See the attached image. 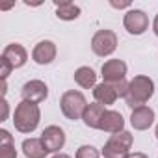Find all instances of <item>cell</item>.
<instances>
[{
    "instance_id": "cell-4",
    "label": "cell",
    "mask_w": 158,
    "mask_h": 158,
    "mask_svg": "<svg viewBox=\"0 0 158 158\" xmlns=\"http://www.w3.org/2000/svg\"><path fill=\"white\" fill-rule=\"evenodd\" d=\"M132 143H134V138L127 130L112 134L110 139L102 147V154H104V158H127L130 154Z\"/></svg>"
},
{
    "instance_id": "cell-7",
    "label": "cell",
    "mask_w": 158,
    "mask_h": 158,
    "mask_svg": "<svg viewBox=\"0 0 158 158\" xmlns=\"http://www.w3.org/2000/svg\"><path fill=\"white\" fill-rule=\"evenodd\" d=\"M21 97L23 101L26 102H34V104H39L43 102L47 97H48V88L43 80H30L23 86L21 89Z\"/></svg>"
},
{
    "instance_id": "cell-3",
    "label": "cell",
    "mask_w": 158,
    "mask_h": 158,
    "mask_svg": "<svg viewBox=\"0 0 158 158\" xmlns=\"http://www.w3.org/2000/svg\"><path fill=\"white\" fill-rule=\"evenodd\" d=\"M60 108L61 114L69 119V121H76V119H82L86 108H88V101L80 91H65L60 99Z\"/></svg>"
},
{
    "instance_id": "cell-8",
    "label": "cell",
    "mask_w": 158,
    "mask_h": 158,
    "mask_svg": "<svg viewBox=\"0 0 158 158\" xmlns=\"http://www.w3.org/2000/svg\"><path fill=\"white\" fill-rule=\"evenodd\" d=\"M101 74L104 78V82L117 84V82L125 80V76H127V63L123 60H108L102 63Z\"/></svg>"
},
{
    "instance_id": "cell-21",
    "label": "cell",
    "mask_w": 158,
    "mask_h": 158,
    "mask_svg": "<svg viewBox=\"0 0 158 158\" xmlns=\"http://www.w3.org/2000/svg\"><path fill=\"white\" fill-rule=\"evenodd\" d=\"M11 71H13V65L6 58H0V74H2V80H6Z\"/></svg>"
},
{
    "instance_id": "cell-5",
    "label": "cell",
    "mask_w": 158,
    "mask_h": 158,
    "mask_svg": "<svg viewBox=\"0 0 158 158\" xmlns=\"http://www.w3.org/2000/svg\"><path fill=\"white\" fill-rule=\"evenodd\" d=\"M115 48H117V35L114 30L104 28V30L95 32V35L91 37V50L101 58L114 54Z\"/></svg>"
},
{
    "instance_id": "cell-22",
    "label": "cell",
    "mask_w": 158,
    "mask_h": 158,
    "mask_svg": "<svg viewBox=\"0 0 158 158\" xmlns=\"http://www.w3.org/2000/svg\"><path fill=\"white\" fill-rule=\"evenodd\" d=\"M112 8H117V10H123V8H130V2H110Z\"/></svg>"
},
{
    "instance_id": "cell-27",
    "label": "cell",
    "mask_w": 158,
    "mask_h": 158,
    "mask_svg": "<svg viewBox=\"0 0 158 158\" xmlns=\"http://www.w3.org/2000/svg\"><path fill=\"white\" fill-rule=\"evenodd\" d=\"M154 134H156V139H158V125H156V130H154Z\"/></svg>"
},
{
    "instance_id": "cell-18",
    "label": "cell",
    "mask_w": 158,
    "mask_h": 158,
    "mask_svg": "<svg viewBox=\"0 0 158 158\" xmlns=\"http://www.w3.org/2000/svg\"><path fill=\"white\" fill-rule=\"evenodd\" d=\"M56 17L61 21H74L80 17V8L74 2H56Z\"/></svg>"
},
{
    "instance_id": "cell-1",
    "label": "cell",
    "mask_w": 158,
    "mask_h": 158,
    "mask_svg": "<svg viewBox=\"0 0 158 158\" xmlns=\"http://www.w3.org/2000/svg\"><path fill=\"white\" fill-rule=\"evenodd\" d=\"M154 95V82L152 78L145 76V74H138L128 82V91L125 97L127 106H130L132 110L138 106H143L151 97Z\"/></svg>"
},
{
    "instance_id": "cell-25",
    "label": "cell",
    "mask_w": 158,
    "mask_h": 158,
    "mask_svg": "<svg viewBox=\"0 0 158 158\" xmlns=\"http://www.w3.org/2000/svg\"><path fill=\"white\" fill-rule=\"evenodd\" d=\"M152 30H154V34L158 35V15L154 17V23H152Z\"/></svg>"
},
{
    "instance_id": "cell-14",
    "label": "cell",
    "mask_w": 158,
    "mask_h": 158,
    "mask_svg": "<svg viewBox=\"0 0 158 158\" xmlns=\"http://www.w3.org/2000/svg\"><path fill=\"white\" fill-rule=\"evenodd\" d=\"M93 97H95V102H99L102 106H110V104H114L119 99V93H117V89H115L114 84L102 82V84H97L95 86Z\"/></svg>"
},
{
    "instance_id": "cell-16",
    "label": "cell",
    "mask_w": 158,
    "mask_h": 158,
    "mask_svg": "<svg viewBox=\"0 0 158 158\" xmlns=\"http://www.w3.org/2000/svg\"><path fill=\"white\" fill-rule=\"evenodd\" d=\"M74 82L80 86V88H84V89H95V86H97V74H95V71L91 69V67H78L76 71H74Z\"/></svg>"
},
{
    "instance_id": "cell-10",
    "label": "cell",
    "mask_w": 158,
    "mask_h": 158,
    "mask_svg": "<svg viewBox=\"0 0 158 158\" xmlns=\"http://www.w3.org/2000/svg\"><path fill=\"white\" fill-rule=\"evenodd\" d=\"M56 45L52 43V41H48V39H45V41H39L35 47H34V50H32V60L37 63V65H48V63H52L54 60H56Z\"/></svg>"
},
{
    "instance_id": "cell-11",
    "label": "cell",
    "mask_w": 158,
    "mask_h": 158,
    "mask_svg": "<svg viewBox=\"0 0 158 158\" xmlns=\"http://www.w3.org/2000/svg\"><path fill=\"white\" fill-rule=\"evenodd\" d=\"M154 123V110L149 106H138L132 110L130 114V125L134 127V130H147L151 125Z\"/></svg>"
},
{
    "instance_id": "cell-6",
    "label": "cell",
    "mask_w": 158,
    "mask_h": 158,
    "mask_svg": "<svg viewBox=\"0 0 158 158\" xmlns=\"http://www.w3.org/2000/svg\"><path fill=\"white\" fill-rule=\"evenodd\" d=\"M123 26L132 35H141L149 28V17L141 10H128L123 17Z\"/></svg>"
},
{
    "instance_id": "cell-13",
    "label": "cell",
    "mask_w": 158,
    "mask_h": 158,
    "mask_svg": "<svg viewBox=\"0 0 158 158\" xmlns=\"http://www.w3.org/2000/svg\"><path fill=\"white\" fill-rule=\"evenodd\" d=\"M2 58H6V60L13 65V69H19V67H23V65L28 61V52H26V48H24L23 45H19V43H10V45L2 50Z\"/></svg>"
},
{
    "instance_id": "cell-26",
    "label": "cell",
    "mask_w": 158,
    "mask_h": 158,
    "mask_svg": "<svg viewBox=\"0 0 158 158\" xmlns=\"http://www.w3.org/2000/svg\"><path fill=\"white\" fill-rule=\"evenodd\" d=\"M52 158H71V156H69V154H65V152H56Z\"/></svg>"
},
{
    "instance_id": "cell-24",
    "label": "cell",
    "mask_w": 158,
    "mask_h": 158,
    "mask_svg": "<svg viewBox=\"0 0 158 158\" xmlns=\"http://www.w3.org/2000/svg\"><path fill=\"white\" fill-rule=\"evenodd\" d=\"M127 158H149V156H147L145 152H130Z\"/></svg>"
},
{
    "instance_id": "cell-17",
    "label": "cell",
    "mask_w": 158,
    "mask_h": 158,
    "mask_svg": "<svg viewBox=\"0 0 158 158\" xmlns=\"http://www.w3.org/2000/svg\"><path fill=\"white\" fill-rule=\"evenodd\" d=\"M23 152L26 158H45L48 151L45 149L41 138H28L23 141Z\"/></svg>"
},
{
    "instance_id": "cell-12",
    "label": "cell",
    "mask_w": 158,
    "mask_h": 158,
    "mask_svg": "<svg viewBox=\"0 0 158 158\" xmlns=\"http://www.w3.org/2000/svg\"><path fill=\"white\" fill-rule=\"evenodd\" d=\"M123 128H125L123 115L119 112H115V110H106V114L101 119L99 130L108 132V134H117V132H123Z\"/></svg>"
},
{
    "instance_id": "cell-20",
    "label": "cell",
    "mask_w": 158,
    "mask_h": 158,
    "mask_svg": "<svg viewBox=\"0 0 158 158\" xmlns=\"http://www.w3.org/2000/svg\"><path fill=\"white\" fill-rule=\"evenodd\" d=\"M76 158H101V152L93 145H82L76 151Z\"/></svg>"
},
{
    "instance_id": "cell-19",
    "label": "cell",
    "mask_w": 158,
    "mask_h": 158,
    "mask_svg": "<svg viewBox=\"0 0 158 158\" xmlns=\"http://www.w3.org/2000/svg\"><path fill=\"white\" fill-rule=\"evenodd\" d=\"M0 158H17L13 136L6 128L0 130Z\"/></svg>"
},
{
    "instance_id": "cell-9",
    "label": "cell",
    "mask_w": 158,
    "mask_h": 158,
    "mask_svg": "<svg viewBox=\"0 0 158 158\" xmlns=\"http://www.w3.org/2000/svg\"><path fill=\"white\" fill-rule=\"evenodd\" d=\"M41 141H43V145L48 152H60V149L65 145V132H63V128H60L56 125H50L43 130Z\"/></svg>"
},
{
    "instance_id": "cell-2",
    "label": "cell",
    "mask_w": 158,
    "mask_h": 158,
    "mask_svg": "<svg viewBox=\"0 0 158 158\" xmlns=\"http://www.w3.org/2000/svg\"><path fill=\"white\" fill-rule=\"evenodd\" d=\"M39 119H41V112H39V106L34 102L23 101L17 104V108L13 112V125L23 134L34 132L39 125Z\"/></svg>"
},
{
    "instance_id": "cell-23",
    "label": "cell",
    "mask_w": 158,
    "mask_h": 158,
    "mask_svg": "<svg viewBox=\"0 0 158 158\" xmlns=\"http://www.w3.org/2000/svg\"><path fill=\"white\" fill-rule=\"evenodd\" d=\"M8 102H6V99H2V119L0 121H6V117H8Z\"/></svg>"
},
{
    "instance_id": "cell-15",
    "label": "cell",
    "mask_w": 158,
    "mask_h": 158,
    "mask_svg": "<svg viewBox=\"0 0 158 158\" xmlns=\"http://www.w3.org/2000/svg\"><path fill=\"white\" fill-rule=\"evenodd\" d=\"M104 114H106V110H104L102 104L91 102V104H88V108H86V112H84V115H82V121H84V125L89 127V128H99L101 119H102Z\"/></svg>"
}]
</instances>
